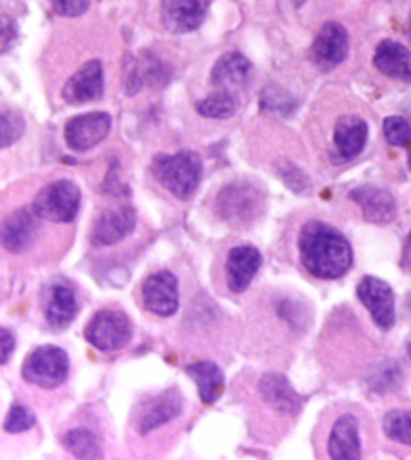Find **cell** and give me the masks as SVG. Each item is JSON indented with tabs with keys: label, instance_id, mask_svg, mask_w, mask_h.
<instances>
[{
	"label": "cell",
	"instance_id": "23",
	"mask_svg": "<svg viewBox=\"0 0 411 460\" xmlns=\"http://www.w3.org/2000/svg\"><path fill=\"white\" fill-rule=\"evenodd\" d=\"M368 140V123L359 116H344L334 126V146L344 159L359 155Z\"/></svg>",
	"mask_w": 411,
	"mask_h": 460
},
{
	"label": "cell",
	"instance_id": "4",
	"mask_svg": "<svg viewBox=\"0 0 411 460\" xmlns=\"http://www.w3.org/2000/svg\"><path fill=\"white\" fill-rule=\"evenodd\" d=\"M82 203V191L73 181H56L44 186L39 196L34 198L32 210L37 212L39 218L56 222V224H68L73 222L80 210Z\"/></svg>",
	"mask_w": 411,
	"mask_h": 460
},
{
	"label": "cell",
	"instance_id": "6",
	"mask_svg": "<svg viewBox=\"0 0 411 460\" xmlns=\"http://www.w3.org/2000/svg\"><path fill=\"white\" fill-rule=\"evenodd\" d=\"M262 210V196L250 184L231 182L220 190L217 199L219 217L231 226H241L253 222Z\"/></svg>",
	"mask_w": 411,
	"mask_h": 460
},
{
	"label": "cell",
	"instance_id": "35",
	"mask_svg": "<svg viewBox=\"0 0 411 460\" xmlns=\"http://www.w3.org/2000/svg\"><path fill=\"white\" fill-rule=\"evenodd\" d=\"M290 3H292L294 6H301L303 3H306V0H290Z\"/></svg>",
	"mask_w": 411,
	"mask_h": 460
},
{
	"label": "cell",
	"instance_id": "5",
	"mask_svg": "<svg viewBox=\"0 0 411 460\" xmlns=\"http://www.w3.org/2000/svg\"><path fill=\"white\" fill-rule=\"evenodd\" d=\"M133 328L128 314L118 309L97 311L84 328L85 341L101 352H114L131 341Z\"/></svg>",
	"mask_w": 411,
	"mask_h": 460
},
{
	"label": "cell",
	"instance_id": "33",
	"mask_svg": "<svg viewBox=\"0 0 411 460\" xmlns=\"http://www.w3.org/2000/svg\"><path fill=\"white\" fill-rule=\"evenodd\" d=\"M0 338H3V358H0V362H3V366H4V364H8L10 357L13 355L15 338L8 328H3V332H0Z\"/></svg>",
	"mask_w": 411,
	"mask_h": 460
},
{
	"label": "cell",
	"instance_id": "28",
	"mask_svg": "<svg viewBox=\"0 0 411 460\" xmlns=\"http://www.w3.org/2000/svg\"><path fill=\"white\" fill-rule=\"evenodd\" d=\"M383 133L390 146L407 150V164L411 167V126L409 123L400 116H390L383 123Z\"/></svg>",
	"mask_w": 411,
	"mask_h": 460
},
{
	"label": "cell",
	"instance_id": "3",
	"mask_svg": "<svg viewBox=\"0 0 411 460\" xmlns=\"http://www.w3.org/2000/svg\"><path fill=\"white\" fill-rule=\"evenodd\" d=\"M68 371L70 360L67 352L56 345H42L25 358L22 377L29 385L49 391V388H58L67 381Z\"/></svg>",
	"mask_w": 411,
	"mask_h": 460
},
{
	"label": "cell",
	"instance_id": "13",
	"mask_svg": "<svg viewBox=\"0 0 411 460\" xmlns=\"http://www.w3.org/2000/svg\"><path fill=\"white\" fill-rule=\"evenodd\" d=\"M262 268V254L253 244H241L231 249L226 260L228 288L234 294H243Z\"/></svg>",
	"mask_w": 411,
	"mask_h": 460
},
{
	"label": "cell",
	"instance_id": "16",
	"mask_svg": "<svg viewBox=\"0 0 411 460\" xmlns=\"http://www.w3.org/2000/svg\"><path fill=\"white\" fill-rule=\"evenodd\" d=\"M137 224V215L131 207L109 208L101 212L92 229V243L95 246H112L128 237Z\"/></svg>",
	"mask_w": 411,
	"mask_h": 460
},
{
	"label": "cell",
	"instance_id": "9",
	"mask_svg": "<svg viewBox=\"0 0 411 460\" xmlns=\"http://www.w3.org/2000/svg\"><path fill=\"white\" fill-rule=\"evenodd\" d=\"M347 53H349L347 29L335 22L325 23L323 29L318 31L311 48L313 63L323 70V73H328V70H334L347 59Z\"/></svg>",
	"mask_w": 411,
	"mask_h": 460
},
{
	"label": "cell",
	"instance_id": "22",
	"mask_svg": "<svg viewBox=\"0 0 411 460\" xmlns=\"http://www.w3.org/2000/svg\"><path fill=\"white\" fill-rule=\"evenodd\" d=\"M373 65L381 75L411 82V49L395 40H383L373 53Z\"/></svg>",
	"mask_w": 411,
	"mask_h": 460
},
{
	"label": "cell",
	"instance_id": "20",
	"mask_svg": "<svg viewBox=\"0 0 411 460\" xmlns=\"http://www.w3.org/2000/svg\"><path fill=\"white\" fill-rule=\"evenodd\" d=\"M260 396L270 408L281 415H298L301 410V398L281 374H265L260 379Z\"/></svg>",
	"mask_w": 411,
	"mask_h": 460
},
{
	"label": "cell",
	"instance_id": "12",
	"mask_svg": "<svg viewBox=\"0 0 411 460\" xmlns=\"http://www.w3.org/2000/svg\"><path fill=\"white\" fill-rule=\"evenodd\" d=\"M104 76L99 59L87 61L63 85V101L68 104H85L103 97Z\"/></svg>",
	"mask_w": 411,
	"mask_h": 460
},
{
	"label": "cell",
	"instance_id": "30",
	"mask_svg": "<svg viewBox=\"0 0 411 460\" xmlns=\"http://www.w3.org/2000/svg\"><path fill=\"white\" fill-rule=\"evenodd\" d=\"M25 131V118L17 111H3V148L12 146Z\"/></svg>",
	"mask_w": 411,
	"mask_h": 460
},
{
	"label": "cell",
	"instance_id": "14",
	"mask_svg": "<svg viewBox=\"0 0 411 460\" xmlns=\"http://www.w3.org/2000/svg\"><path fill=\"white\" fill-rule=\"evenodd\" d=\"M328 456L334 460L362 458L361 424L353 413H344L334 420L328 436Z\"/></svg>",
	"mask_w": 411,
	"mask_h": 460
},
{
	"label": "cell",
	"instance_id": "29",
	"mask_svg": "<svg viewBox=\"0 0 411 460\" xmlns=\"http://www.w3.org/2000/svg\"><path fill=\"white\" fill-rule=\"evenodd\" d=\"M34 422H37V417H34V413L27 405L13 403L4 422V430L10 434H22L31 430L34 427Z\"/></svg>",
	"mask_w": 411,
	"mask_h": 460
},
{
	"label": "cell",
	"instance_id": "27",
	"mask_svg": "<svg viewBox=\"0 0 411 460\" xmlns=\"http://www.w3.org/2000/svg\"><path fill=\"white\" fill-rule=\"evenodd\" d=\"M383 432L397 444L411 447V410H392L383 417Z\"/></svg>",
	"mask_w": 411,
	"mask_h": 460
},
{
	"label": "cell",
	"instance_id": "10",
	"mask_svg": "<svg viewBox=\"0 0 411 460\" xmlns=\"http://www.w3.org/2000/svg\"><path fill=\"white\" fill-rule=\"evenodd\" d=\"M42 307L48 324L56 330H63L78 314L80 305L76 290L65 280H53L44 290Z\"/></svg>",
	"mask_w": 411,
	"mask_h": 460
},
{
	"label": "cell",
	"instance_id": "31",
	"mask_svg": "<svg viewBox=\"0 0 411 460\" xmlns=\"http://www.w3.org/2000/svg\"><path fill=\"white\" fill-rule=\"evenodd\" d=\"M92 0H49L51 10L61 17H78L82 15Z\"/></svg>",
	"mask_w": 411,
	"mask_h": 460
},
{
	"label": "cell",
	"instance_id": "15",
	"mask_svg": "<svg viewBox=\"0 0 411 460\" xmlns=\"http://www.w3.org/2000/svg\"><path fill=\"white\" fill-rule=\"evenodd\" d=\"M207 10L209 0H162V23L176 34L192 32L203 25Z\"/></svg>",
	"mask_w": 411,
	"mask_h": 460
},
{
	"label": "cell",
	"instance_id": "11",
	"mask_svg": "<svg viewBox=\"0 0 411 460\" xmlns=\"http://www.w3.org/2000/svg\"><path fill=\"white\" fill-rule=\"evenodd\" d=\"M142 304L157 316H173L178 311V280L164 270L142 282Z\"/></svg>",
	"mask_w": 411,
	"mask_h": 460
},
{
	"label": "cell",
	"instance_id": "17",
	"mask_svg": "<svg viewBox=\"0 0 411 460\" xmlns=\"http://www.w3.org/2000/svg\"><path fill=\"white\" fill-rule=\"evenodd\" d=\"M39 235V215L32 208H17L3 224V246L12 254L29 251Z\"/></svg>",
	"mask_w": 411,
	"mask_h": 460
},
{
	"label": "cell",
	"instance_id": "21",
	"mask_svg": "<svg viewBox=\"0 0 411 460\" xmlns=\"http://www.w3.org/2000/svg\"><path fill=\"white\" fill-rule=\"evenodd\" d=\"M183 408H184V402H183V396L178 394V391L164 393L152 398L137 420L138 434L147 436L152 430L162 427V424L171 422L173 419H176L183 413Z\"/></svg>",
	"mask_w": 411,
	"mask_h": 460
},
{
	"label": "cell",
	"instance_id": "37",
	"mask_svg": "<svg viewBox=\"0 0 411 460\" xmlns=\"http://www.w3.org/2000/svg\"><path fill=\"white\" fill-rule=\"evenodd\" d=\"M409 37H411V17H409Z\"/></svg>",
	"mask_w": 411,
	"mask_h": 460
},
{
	"label": "cell",
	"instance_id": "7",
	"mask_svg": "<svg viewBox=\"0 0 411 460\" xmlns=\"http://www.w3.org/2000/svg\"><path fill=\"white\" fill-rule=\"evenodd\" d=\"M356 296L368 309L375 326L383 332L392 330L397 323V302L395 292L385 280L366 275L356 287Z\"/></svg>",
	"mask_w": 411,
	"mask_h": 460
},
{
	"label": "cell",
	"instance_id": "34",
	"mask_svg": "<svg viewBox=\"0 0 411 460\" xmlns=\"http://www.w3.org/2000/svg\"><path fill=\"white\" fill-rule=\"evenodd\" d=\"M402 268L406 271L411 273V234L407 235L406 239V244H404V252H402Z\"/></svg>",
	"mask_w": 411,
	"mask_h": 460
},
{
	"label": "cell",
	"instance_id": "8",
	"mask_svg": "<svg viewBox=\"0 0 411 460\" xmlns=\"http://www.w3.org/2000/svg\"><path fill=\"white\" fill-rule=\"evenodd\" d=\"M112 118L106 112H87L67 121L65 143L73 152H87L109 137Z\"/></svg>",
	"mask_w": 411,
	"mask_h": 460
},
{
	"label": "cell",
	"instance_id": "26",
	"mask_svg": "<svg viewBox=\"0 0 411 460\" xmlns=\"http://www.w3.org/2000/svg\"><path fill=\"white\" fill-rule=\"evenodd\" d=\"M237 109H239V101L234 93L229 92H217L195 104L198 114L210 119H228L237 112Z\"/></svg>",
	"mask_w": 411,
	"mask_h": 460
},
{
	"label": "cell",
	"instance_id": "19",
	"mask_svg": "<svg viewBox=\"0 0 411 460\" xmlns=\"http://www.w3.org/2000/svg\"><path fill=\"white\" fill-rule=\"evenodd\" d=\"M351 199L361 207L362 215L371 224H389L397 217V203L390 193L378 186H359L351 191Z\"/></svg>",
	"mask_w": 411,
	"mask_h": 460
},
{
	"label": "cell",
	"instance_id": "24",
	"mask_svg": "<svg viewBox=\"0 0 411 460\" xmlns=\"http://www.w3.org/2000/svg\"><path fill=\"white\" fill-rule=\"evenodd\" d=\"M186 374L198 385L200 400L205 405H212L224 393V371L219 364L210 360L193 362L186 367Z\"/></svg>",
	"mask_w": 411,
	"mask_h": 460
},
{
	"label": "cell",
	"instance_id": "18",
	"mask_svg": "<svg viewBox=\"0 0 411 460\" xmlns=\"http://www.w3.org/2000/svg\"><path fill=\"white\" fill-rule=\"evenodd\" d=\"M253 78V65L239 51H228L210 70V84L220 92L234 93Z\"/></svg>",
	"mask_w": 411,
	"mask_h": 460
},
{
	"label": "cell",
	"instance_id": "25",
	"mask_svg": "<svg viewBox=\"0 0 411 460\" xmlns=\"http://www.w3.org/2000/svg\"><path fill=\"white\" fill-rule=\"evenodd\" d=\"M65 449L76 458H101L103 449L99 438L87 429H73L63 436Z\"/></svg>",
	"mask_w": 411,
	"mask_h": 460
},
{
	"label": "cell",
	"instance_id": "1",
	"mask_svg": "<svg viewBox=\"0 0 411 460\" xmlns=\"http://www.w3.org/2000/svg\"><path fill=\"white\" fill-rule=\"evenodd\" d=\"M299 261L309 275L320 280L342 279L353 265V249L337 227L309 220L298 234Z\"/></svg>",
	"mask_w": 411,
	"mask_h": 460
},
{
	"label": "cell",
	"instance_id": "36",
	"mask_svg": "<svg viewBox=\"0 0 411 460\" xmlns=\"http://www.w3.org/2000/svg\"><path fill=\"white\" fill-rule=\"evenodd\" d=\"M407 355H409V358H411V338H409V341H407Z\"/></svg>",
	"mask_w": 411,
	"mask_h": 460
},
{
	"label": "cell",
	"instance_id": "2",
	"mask_svg": "<svg viewBox=\"0 0 411 460\" xmlns=\"http://www.w3.org/2000/svg\"><path fill=\"white\" fill-rule=\"evenodd\" d=\"M150 171L154 179L169 190L176 199H190L203 176V162L198 152L181 150L176 154H157Z\"/></svg>",
	"mask_w": 411,
	"mask_h": 460
},
{
	"label": "cell",
	"instance_id": "32",
	"mask_svg": "<svg viewBox=\"0 0 411 460\" xmlns=\"http://www.w3.org/2000/svg\"><path fill=\"white\" fill-rule=\"evenodd\" d=\"M400 381V371L397 366H387L381 371H378V376H373L371 379V388L380 393L390 391V388H395V383Z\"/></svg>",
	"mask_w": 411,
	"mask_h": 460
}]
</instances>
